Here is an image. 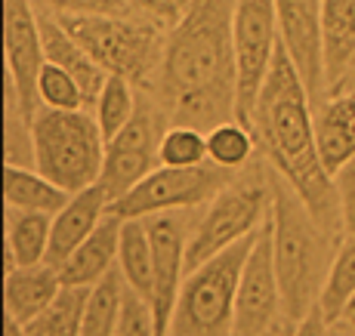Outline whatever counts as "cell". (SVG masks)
Instances as JSON below:
<instances>
[{
  "label": "cell",
  "instance_id": "6da1fadb",
  "mask_svg": "<svg viewBox=\"0 0 355 336\" xmlns=\"http://www.w3.org/2000/svg\"><path fill=\"white\" fill-rule=\"evenodd\" d=\"M235 0H192L167 31L158 71V105L170 127L214 130L235 118ZM238 121V118H235Z\"/></svg>",
  "mask_w": 355,
  "mask_h": 336
},
{
  "label": "cell",
  "instance_id": "7a4b0ae2",
  "mask_svg": "<svg viewBox=\"0 0 355 336\" xmlns=\"http://www.w3.org/2000/svg\"><path fill=\"white\" fill-rule=\"evenodd\" d=\"M312 102L315 99L306 90L291 56L278 46L269 78L259 90L250 130L272 170L297 191L300 201L315 216V222L334 241H343V216H340L334 173L327 170L318 148Z\"/></svg>",
  "mask_w": 355,
  "mask_h": 336
},
{
  "label": "cell",
  "instance_id": "3957f363",
  "mask_svg": "<svg viewBox=\"0 0 355 336\" xmlns=\"http://www.w3.org/2000/svg\"><path fill=\"white\" fill-rule=\"evenodd\" d=\"M269 222H272V256L282 284L284 321L297 324L309 308L318 306L322 287L334 259V238L309 213L300 195L278 173H269Z\"/></svg>",
  "mask_w": 355,
  "mask_h": 336
},
{
  "label": "cell",
  "instance_id": "277c9868",
  "mask_svg": "<svg viewBox=\"0 0 355 336\" xmlns=\"http://www.w3.org/2000/svg\"><path fill=\"white\" fill-rule=\"evenodd\" d=\"M34 167L62 185L68 195L99 182L105 163V136L84 112L37 108L34 114Z\"/></svg>",
  "mask_w": 355,
  "mask_h": 336
},
{
  "label": "cell",
  "instance_id": "5b68a950",
  "mask_svg": "<svg viewBox=\"0 0 355 336\" xmlns=\"http://www.w3.org/2000/svg\"><path fill=\"white\" fill-rule=\"evenodd\" d=\"M59 22L105 74H121L136 87L158 80L167 44L158 25L133 16H59Z\"/></svg>",
  "mask_w": 355,
  "mask_h": 336
},
{
  "label": "cell",
  "instance_id": "8992f818",
  "mask_svg": "<svg viewBox=\"0 0 355 336\" xmlns=\"http://www.w3.org/2000/svg\"><path fill=\"white\" fill-rule=\"evenodd\" d=\"M257 235L223 250L210 263L198 265L182 281L167 336H235L238 278L250 256Z\"/></svg>",
  "mask_w": 355,
  "mask_h": 336
},
{
  "label": "cell",
  "instance_id": "52a82bcc",
  "mask_svg": "<svg viewBox=\"0 0 355 336\" xmlns=\"http://www.w3.org/2000/svg\"><path fill=\"white\" fill-rule=\"evenodd\" d=\"M269 176L266 179H232L198 216L186 253L189 272L210 263L229 247L241 244L244 238L257 235L269 219Z\"/></svg>",
  "mask_w": 355,
  "mask_h": 336
},
{
  "label": "cell",
  "instance_id": "ba28073f",
  "mask_svg": "<svg viewBox=\"0 0 355 336\" xmlns=\"http://www.w3.org/2000/svg\"><path fill=\"white\" fill-rule=\"evenodd\" d=\"M232 182V173L204 161L201 167H161L152 170L136 188L108 204V213L121 219H148L170 210H198L207 207L216 195Z\"/></svg>",
  "mask_w": 355,
  "mask_h": 336
},
{
  "label": "cell",
  "instance_id": "9c48e42d",
  "mask_svg": "<svg viewBox=\"0 0 355 336\" xmlns=\"http://www.w3.org/2000/svg\"><path fill=\"white\" fill-rule=\"evenodd\" d=\"M232 40H235V118L250 127L259 90L282 46L275 0H235Z\"/></svg>",
  "mask_w": 355,
  "mask_h": 336
},
{
  "label": "cell",
  "instance_id": "30bf717a",
  "mask_svg": "<svg viewBox=\"0 0 355 336\" xmlns=\"http://www.w3.org/2000/svg\"><path fill=\"white\" fill-rule=\"evenodd\" d=\"M170 121L158 102L139 99L133 121L114 139L105 142V163H102L99 185L105 188L112 204L124 197L130 188H136L152 170L161 167V139Z\"/></svg>",
  "mask_w": 355,
  "mask_h": 336
},
{
  "label": "cell",
  "instance_id": "8fae6325",
  "mask_svg": "<svg viewBox=\"0 0 355 336\" xmlns=\"http://www.w3.org/2000/svg\"><path fill=\"white\" fill-rule=\"evenodd\" d=\"M278 318H284V303L272 256V222L266 219L238 278L235 336H272L282 330Z\"/></svg>",
  "mask_w": 355,
  "mask_h": 336
},
{
  "label": "cell",
  "instance_id": "7c38bea8",
  "mask_svg": "<svg viewBox=\"0 0 355 336\" xmlns=\"http://www.w3.org/2000/svg\"><path fill=\"white\" fill-rule=\"evenodd\" d=\"M192 210H170V213L148 216V238H152V315L158 336H167L180 299L182 281L189 275V238H192Z\"/></svg>",
  "mask_w": 355,
  "mask_h": 336
},
{
  "label": "cell",
  "instance_id": "4fadbf2b",
  "mask_svg": "<svg viewBox=\"0 0 355 336\" xmlns=\"http://www.w3.org/2000/svg\"><path fill=\"white\" fill-rule=\"evenodd\" d=\"M3 56L6 78L16 84L22 108L37 114V78L46 65L44 37H40V12L31 0H3Z\"/></svg>",
  "mask_w": 355,
  "mask_h": 336
},
{
  "label": "cell",
  "instance_id": "5bb4252c",
  "mask_svg": "<svg viewBox=\"0 0 355 336\" xmlns=\"http://www.w3.org/2000/svg\"><path fill=\"white\" fill-rule=\"evenodd\" d=\"M275 12L282 50L291 56L312 99H322L327 96L322 0H275Z\"/></svg>",
  "mask_w": 355,
  "mask_h": 336
},
{
  "label": "cell",
  "instance_id": "9a60e30c",
  "mask_svg": "<svg viewBox=\"0 0 355 336\" xmlns=\"http://www.w3.org/2000/svg\"><path fill=\"white\" fill-rule=\"evenodd\" d=\"M108 195L105 188L96 182L90 188L71 195V201L53 216V235H50V256L46 263L50 265H62L87 238L93 235V229L102 222V216L108 213Z\"/></svg>",
  "mask_w": 355,
  "mask_h": 336
},
{
  "label": "cell",
  "instance_id": "2e32d148",
  "mask_svg": "<svg viewBox=\"0 0 355 336\" xmlns=\"http://www.w3.org/2000/svg\"><path fill=\"white\" fill-rule=\"evenodd\" d=\"M121 225H124L121 216L114 213L102 216V222L93 229V235L59 265V275H62L65 287H93L112 269H118Z\"/></svg>",
  "mask_w": 355,
  "mask_h": 336
},
{
  "label": "cell",
  "instance_id": "e0dca14e",
  "mask_svg": "<svg viewBox=\"0 0 355 336\" xmlns=\"http://www.w3.org/2000/svg\"><path fill=\"white\" fill-rule=\"evenodd\" d=\"M327 96H337L355 68V0H322Z\"/></svg>",
  "mask_w": 355,
  "mask_h": 336
},
{
  "label": "cell",
  "instance_id": "ac0fdd59",
  "mask_svg": "<svg viewBox=\"0 0 355 336\" xmlns=\"http://www.w3.org/2000/svg\"><path fill=\"white\" fill-rule=\"evenodd\" d=\"M40 37H44L46 62L65 68V71L80 84V90L87 93V99L96 102V96H99L108 74L102 71V65H96V59L65 31V25L59 22V16L40 10Z\"/></svg>",
  "mask_w": 355,
  "mask_h": 336
},
{
  "label": "cell",
  "instance_id": "d6986e66",
  "mask_svg": "<svg viewBox=\"0 0 355 336\" xmlns=\"http://www.w3.org/2000/svg\"><path fill=\"white\" fill-rule=\"evenodd\" d=\"M62 275L56 265H31V269H16L10 275H3V306L6 315L22 324H31L44 308L59 297L62 290Z\"/></svg>",
  "mask_w": 355,
  "mask_h": 336
},
{
  "label": "cell",
  "instance_id": "ffe728a7",
  "mask_svg": "<svg viewBox=\"0 0 355 336\" xmlns=\"http://www.w3.org/2000/svg\"><path fill=\"white\" fill-rule=\"evenodd\" d=\"M53 216L6 207V241H3V275L16 269L44 265L50 256Z\"/></svg>",
  "mask_w": 355,
  "mask_h": 336
},
{
  "label": "cell",
  "instance_id": "44dd1931",
  "mask_svg": "<svg viewBox=\"0 0 355 336\" xmlns=\"http://www.w3.org/2000/svg\"><path fill=\"white\" fill-rule=\"evenodd\" d=\"M315 130L322 157L334 173L340 163L355 154V90L327 96V102L315 114Z\"/></svg>",
  "mask_w": 355,
  "mask_h": 336
},
{
  "label": "cell",
  "instance_id": "7402d4cb",
  "mask_svg": "<svg viewBox=\"0 0 355 336\" xmlns=\"http://www.w3.org/2000/svg\"><path fill=\"white\" fill-rule=\"evenodd\" d=\"M3 201L12 210L56 216L71 201V195L62 185L46 179L37 167H6L3 163Z\"/></svg>",
  "mask_w": 355,
  "mask_h": 336
},
{
  "label": "cell",
  "instance_id": "603a6c76",
  "mask_svg": "<svg viewBox=\"0 0 355 336\" xmlns=\"http://www.w3.org/2000/svg\"><path fill=\"white\" fill-rule=\"evenodd\" d=\"M118 272L124 275L130 290L152 303V238L146 219H124L121 225Z\"/></svg>",
  "mask_w": 355,
  "mask_h": 336
},
{
  "label": "cell",
  "instance_id": "cb8c5ba5",
  "mask_svg": "<svg viewBox=\"0 0 355 336\" xmlns=\"http://www.w3.org/2000/svg\"><path fill=\"white\" fill-rule=\"evenodd\" d=\"M127 281L118 269H112L99 284L90 287L84 308V336H118L121 308H124Z\"/></svg>",
  "mask_w": 355,
  "mask_h": 336
},
{
  "label": "cell",
  "instance_id": "d4e9b609",
  "mask_svg": "<svg viewBox=\"0 0 355 336\" xmlns=\"http://www.w3.org/2000/svg\"><path fill=\"white\" fill-rule=\"evenodd\" d=\"M90 287H62L59 297L50 303V308L31 321L28 333L31 336H84V308Z\"/></svg>",
  "mask_w": 355,
  "mask_h": 336
},
{
  "label": "cell",
  "instance_id": "484cf974",
  "mask_svg": "<svg viewBox=\"0 0 355 336\" xmlns=\"http://www.w3.org/2000/svg\"><path fill=\"white\" fill-rule=\"evenodd\" d=\"M352 297H355V235H346L334 250L322 297H318V308L327 315V321H340V315H343V308L349 306Z\"/></svg>",
  "mask_w": 355,
  "mask_h": 336
},
{
  "label": "cell",
  "instance_id": "4316f807",
  "mask_svg": "<svg viewBox=\"0 0 355 336\" xmlns=\"http://www.w3.org/2000/svg\"><path fill=\"white\" fill-rule=\"evenodd\" d=\"M254 148H257L254 130L235 118L207 130V157L216 167L229 170V173H238V170L248 167L250 157H254Z\"/></svg>",
  "mask_w": 355,
  "mask_h": 336
},
{
  "label": "cell",
  "instance_id": "83f0119b",
  "mask_svg": "<svg viewBox=\"0 0 355 336\" xmlns=\"http://www.w3.org/2000/svg\"><path fill=\"white\" fill-rule=\"evenodd\" d=\"M133 87L136 84H130L121 74H108L105 84H102L96 102H93V112H96V123H99L102 136H105V142L114 139V136L133 121L136 108H139V99H136Z\"/></svg>",
  "mask_w": 355,
  "mask_h": 336
},
{
  "label": "cell",
  "instance_id": "f1b7e54d",
  "mask_svg": "<svg viewBox=\"0 0 355 336\" xmlns=\"http://www.w3.org/2000/svg\"><path fill=\"white\" fill-rule=\"evenodd\" d=\"M37 102L40 108H56V112H84L90 99L65 68L46 62L37 78Z\"/></svg>",
  "mask_w": 355,
  "mask_h": 336
},
{
  "label": "cell",
  "instance_id": "f546056e",
  "mask_svg": "<svg viewBox=\"0 0 355 336\" xmlns=\"http://www.w3.org/2000/svg\"><path fill=\"white\" fill-rule=\"evenodd\" d=\"M207 157V133L198 127H167L161 139V163L164 167H201Z\"/></svg>",
  "mask_w": 355,
  "mask_h": 336
},
{
  "label": "cell",
  "instance_id": "4dcf8cb0",
  "mask_svg": "<svg viewBox=\"0 0 355 336\" xmlns=\"http://www.w3.org/2000/svg\"><path fill=\"white\" fill-rule=\"evenodd\" d=\"M53 16H130L124 0H31Z\"/></svg>",
  "mask_w": 355,
  "mask_h": 336
},
{
  "label": "cell",
  "instance_id": "1f68e13d",
  "mask_svg": "<svg viewBox=\"0 0 355 336\" xmlns=\"http://www.w3.org/2000/svg\"><path fill=\"white\" fill-rule=\"evenodd\" d=\"M124 3L136 19H146V22L158 25L161 31H173L192 0H124Z\"/></svg>",
  "mask_w": 355,
  "mask_h": 336
},
{
  "label": "cell",
  "instance_id": "d6a6232c",
  "mask_svg": "<svg viewBox=\"0 0 355 336\" xmlns=\"http://www.w3.org/2000/svg\"><path fill=\"white\" fill-rule=\"evenodd\" d=\"M118 336H158V330H155L152 306H148L139 293L130 290V287L124 293V308H121Z\"/></svg>",
  "mask_w": 355,
  "mask_h": 336
},
{
  "label": "cell",
  "instance_id": "836d02e7",
  "mask_svg": "<svg viewBox=\"0 0 355 336\" xmlns=\"http://www.w3.org/2000/svg\"><path fill=\"white\" fill-rule=\"evenodd\" d=\"M334 188L343 216V235H355V154L334 170Z\"/></svg>",
  "mask_w": 355,
  "mask_h": 336
},
{
  "label": "cell",
  "instance_id": "e575fe53",
  "mask_svg": "<svg viewBox=\"0 0 355 336\" xmlns=\"http://www.w3.org/2000/svg\"><path fill=\"white\" fill-rule=\"evenodd\" d=\"M334 321H327V315L322 308H309V312L303 315V318L293 324V330L288 336H334Z\"/></svg>",
  "mask_w": 355,
  "mask_h": 336
},
{
  "label": "cell",
  "instance_id": "d590c367",
  "mask_svg": "<svg viewBox=\"0 0 355 336\" xmlns=\"http://www.w3.org/2000/svg\"><path fill=\"white\" fill-rule=\"evenodd\" d=\"M3 336H31V333H28V327H25L22 321H16V318H10V315H6V321H3Z\"/></svg>",
  "mask_w": 355,
  "mask_h": 336
},
{
  "label": "cell",
  "instance_id": "8d00e7d4",
  "mask_svg": "<svg viewBox=\"0 0 355 336\" xmlns=\"http://www.w3.org/2000/svg\"><path fill=\"white\" fill-rule=\"evenodd\" d=\"M340 327H343V330H349V333L355 336V297L349 299V306L343 308V315H340Z\"/></svg>",
  "mask_w": 355,
  "mask_h": 336
},
{
  "label": "cell",
  "instance_id": "74e56055",
  "mask_svg": "<svg viewBox=\"0 0 355 336\" xmlns=\"http://www.w3.org/2000/svg\"><path fill=\"white\" fill-rule=\"evenodd\" d=\"M343 90H355V68L349 71V78L343 80V87H340V93H343Z\"/></svg>",
  "mask_w": 355,
  "mask_h": 336
},
{
  "label": "cell",
  "instance_id": "f35d334b",
  "mask_svg": "<svg viewBox=\"0 0 355 336\" xmlns=\"http://www.w3.org/2000/svg\"><path fill=\"white\" fill-rule=\"evenodd\" d=\"M334 336H352L349 330H343V327H340V330H334Z\"/></svg>",
  "mask_w": 355,
  "mask_h": 336
},
{
  "label": "cell",
  "instance_id": "ab89813d",
  "mask_svg": "<svg viewBox=\"0 0 355 336\" xmlns=\"http://www.w3.org/2000/svg\"><path fill=\"white\" fill-rule=\"evenodd\" d=\"M291 330H288V327H282V330H278V333H272V336H288Z\"/></svg>",
  "mask_w": 355,
  "mask_h": 336
}]
</instances>
